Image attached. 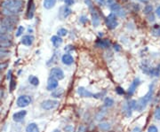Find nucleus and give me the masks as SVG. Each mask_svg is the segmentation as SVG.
I'll return each mask as SVG.
<instances>
[{
  "instance_id": "obj_9",
  "label": "nucleus",
  "mask_w": 160,
  "mask_h": 132,
  "mask_svg": "<svg viewBox=\"0 0 160 132\" xmlns=\"http://www.w3.org/2000/svg\"><path fill=\"white\" fill-rule=\"evenodd\" d=\"M57 106H58V101L52 100V99H46L41 103V107L45 110H52L53 108H55Z\"/></svg>"
},
{
  "instance_id": "obj_45",
  "label": "nucleus",
  "mask_w": 160,
  "mask_h": 132,
  "mask_svg": "<svg viewBox=\"0 0 160 132\" xmlns=\"http://www.w3.org/2000/svg\"><path fill=\"white\" fill-rule=\"evenodd\" d=\"M12 75H13V71L12 70H9V72L7 73V79L9 81L12 79Z\"/></svg>"
},
{
  "instance_id": "obj_47",
  "label": "nucleus",
  "mask_w": 160,
  "mask_h": 132,
  "mask_svg": "<svg viewBox=\"0 0 160 132\" xmlns=\"http://www.w3.org/2000/svg\"><path fill=\"white\" fill-rule=\"evenodd\" d=\"M114 49H115L116 52H119V51L121 50V48H120V45H119V44H115V45H114Z\"/></svg>"
},
{
  "instance_id": "obj_38",
  "label": "nucleus",
  "mask_w": 160,
  "mask_h": 132,
  "mask_svg": "<svg viewBox=\"0 0 160 132\" xmlns=\"http://www.w3.org/2000/svg\"><path fill=\"white\" fill-rule=\"evenodd\" d=\"M7 67H8V63H7V62H2V63H0V73H1L2 71H4Z\"/></svg>"
},
{
  "instance_id": "obj_13",
  "label": "nucleus",
  "mask_w": 160,
  "mask_h": 132,
  "mask_svg": "<svg viewBox=\"0 0 160 132\" xmlns=\"http://www.w3.org/2000/svg\"><path fill=\"white\" fill-rule=\"evenodd\" d=\"M110 44H111V43L109 39H99L95 43V45L98 48H102V49L109 48L110 46Z\"/></svg>"
},
{
  "instance_id": "obj_5",
  "label": "nucleus",
  "mask_w": 160,
  "mask_h": 132,
  "mask_svg": "<svg viewBox=\"0 0 160 132\" xmlns=\"http://www.w3.org/2000/svg\"><path fill=\"white\" fill-rule=\"evenodd\" d=\"M105 23L106 26L109 29H115L117 25H118V22H117L116 19V15L114 13H110L108 16L106 17L105 19Z\"/></svg>"
},
{
  "instance_id": "obj_44",
  "label": "nucleus",
  "mask_w": 160,
  "mask_h": 132,
  "mask_svg": "<svg viewBox=\"0 0 160 132\" xmlns=\"http://www.w3.org/2000/svg\"><path fill=\"white\" fill-rule=\"evenodd\" d=\"M105 93H106V92L104 91V92H102V93H101V92H100V93H97V94H93V98H102V96H103Z\"/></svg>"
},
{
  "instance_id": "obj_40",
  "label": "nucleus",
  "mask_w": 160,
  "mask_h": 132,
  "mask_svg": "<svg viewBox=\"0 0 160 132\" xmlns=\"http://www.w3.org/2000/svg\"><path fill=\"white\" fill-rule=\"evenodd\" d=\"M86 130H87L86 126H85V125H80L79 128H78V132H86Z\"/></svg>"
},
{
  "instance_id": "obj_18",
  "label": "nucleus",
  "mask_w": 160,
  "mask_h": 132,
  "mask_svg": "<svg viewBox=\"0 0 160 132\" xmlns=\"http://www.w3.org/2000/svg\"><path fill=\"white\" fill-rule=\"evenodd\" d=\"M61 61L64 65H67V66H69L71 64H73L74 62V59L73 57L69 54V53H66V54H64L62 57H61Z\"/></svg>"
},
{
  "instance_id": "obj_4",
  "label": "nucleus",
  "mask_w": 160,
  "mask_h": 132,
  "mask_svg": "<svg viewBox=\"0 0 160 132\" xmlns=\"http://www.w3.org/2000/svg\"><path fill=\"white\" fill-rule=\"evenodd\" d=\"M84 3H85V5L88 6L89 11L91 13L92 22H93V27L97 28L100 25V23H101V19H100V16H99V13L97 12V10L95 9L92 0H84Z\"/></svg>"
},
{
  "instance_id": "obj_24",
  "label": "nucleus",
  "mask_w": 160,
  "mask_h": 132,
  "mask_svg": "<svg viewBox=\"0 0 160 132\" xmlns=\"http://www.w3.org/2000/svg\"><path fill=\"white\" fill-rule=\"evenodd\" d=\"M29 82L30 84H32L33 86H37L39 84V79L35 75H29Z\"/></svg>"
},
{
  "instance_id": "obj_20",
  "label": "nucleus",
  "mask_w": 160,
  "mask_h": 132,
  "mask_svg": "<svg viewBox=\"0 0 160 132\" xmlns=\"http://www.w3.org/2000/svg\"><path fill=\"white\" fill-rule=\"evenodd\" d=\"M141 68L142 70V72L147 74V75H149L151 72V69L152 67H150V65H149V63L147 61V60H145V61H143L141 65Z\"/></svg>"
},
{
  "instance_id": "obj_17",
  "label": "nucleus",
  "mask_w": 160,
  "mask_h": 132,
  "mask_svg": "<svg viewBox=\"0 0 160 132\" xmlns=\"http://www.w3.org/2000/svg\"><path fill=\"white\" fill-rule=\"evenodd\" d=\"M78 93L82 98H92L93 96V94L91 92V91L87 90L86 89L84 88V87H78Z\"/></svg>"
},
{
  "instance_id": "obj_56",
  "label": "nucleus",
  "mask_w": 160,
  "mask_h": 132,
  "mask_svg": "<svg viewBox=\"0 0 160 132\" xmlns=\"http://www.w3.org/2000/svg\"><path fill=\"white\" fill-rule=\"evenodd\" d=\"M99 36H103V34H102L101 32H99Z\"/></svg>"
},
{
  "instance_id": "obj_27",
  "label": "nucleus",
  "mask_w": 160,
  "mask_h": 132,
  "mask_svg": "<svg viewBox=\"0 0 160 132\" xmlns=\"http://www.w3.org/2000/svg\"><path fill=\"white\" fill-rule=\"evenodd\" d=\"M10 55V52L7 49L0 48V59H4L5 57H8Z\"/></svg>"
},
{
  "instance_id": "obj_30",
  "label": "nucleus",
  "mask_w": 160,
  "mask_h": 132,
  "mask_svg": "<svg viewBox=\"0 0 160 132\" xmlns=\"http://www.w3.org/2000/svg\"><path fill=\"white\" fill-rule=\"evenodd\" d=\"M115 14H116V16H119V17H125L126 13H125V10H124L122 7H120V8L115 13Z\"/></svg>"
},
{
  "instance_id": "obj_52",
  "label": "nucleus",
  "mask_w": 160,
  "mask_h": 132,
  "mask_svg": "<svg viewBox=\"0 0 160 132\" xmlns=\"http://www.w3.org/2000/svg\"><path fill=\"white\" fill-rule=\"evenodd\" d=\"M154 16L153 15H151V16H149V19H148V21L149 22H154Z\"/></svg>"
},
{
  "instance_id": "obj_34",
  "label": "nucleus",
  "mask_w": 160,
  "mask_h": 132,
  "mask_svg": "<svg viewBox=\"0 0 160 132\" xmlns=\"http://www.w3.org/2000/svg\"><path fill=\"white\" fill-rule=\"evenodd\" d=\"M154 117L156 120L157 121H160V106H157L156 109H155V112H154Z\"/></svg>"
},
{
  "instance_id": "obj_14",
  "label": "nucleus",
  "mask_w": 160,
  "mask_h": 132,
  "mask_svg": "<svg viewBox=\"0 0 160 132\" xmlns=\"http://www.w3.org/2000/svg\"><path fill=\"white\" fill-rule=\"evenodd\" d=\"M57 87H58V80L50 76L47 81V87H46L47 90H53Z\"/></svg>"
},
{
  "instance_id": "obj_42",
  "label": "nucleus",
  "mask_w": 160,
  "mask_h": 132,
  "mask_svg": "<svg viewBox=\"0 0 160 132\" xmlns=\"http://www.w3.org/2000/svg\"><path fill=\"white\" fill-rule=\"evenodd\" d=\"M63 1H64V3L66 4V5H68V6H70V5L75 4V0H63Z\"/></svg>"
},
{
  "instance_id": "obj_48",
  "label": "nucleus",
  "mask_w": 160,
  "mask_h": 132,
  "mask_svg": "<svg viewBox=\"0 0 160 132\" xmlns=\"http://www.w3.org/2000/svg\"><path fill=\"white\" fill-rule=\"evenodd\" d=\"M96 2H97L100 5H104L105 3H106L105 0H96Z\"/></svg>"
},
{
  "instance_id": "obj_7",
  "label": "nucleus",
  "mask_w": 160,
  "mask_h": 132,
  "mask_svg": "<svg viewBox=\"0 0 160 132\" xmlns=\"http://www.w3.org/2000/svg\"><path fill=\"white\" fill-rule=\"evenodd\" d=\"M36 11V5L34 3V0H29V3L27 5V12H26V18L28 20L33 19Z\"/></svg>"
},
{
  "instance_id": "obj_33",
  "label": "nucleus",
  "mask_w": 160,
  "mask_h": 132,
  "mask_svg": "<svg viewBox=\"0 0 160 132\" xmlns=\"http://www.w3.org/2000/svg\"><path fill=\"white\" fill-rule=\"evenodd\" d=\"M9 88H10V91L12 92V91L14 90V89L16 88V83L15 81L12 78L10 80V83H9Z\"/></svg>"
},
{
  "instance_id": "obj_49",
  "label": "nucleus",
  "mask_w": 160,
  "mask_h": 132,
  "mask_svg": "<svg viewBox=\"0 0 160 132\" xmlns=\"http://www.w3.org/2000/svg\"><path fill=\"white\" fill-rule=\"evenodd\" d=\"M156 14H157V17L160 18V5H159V6L157 8V10H156Z\"/></svg>"
},
{
  "instance_id": "obj_1",
  "label": "nucleus",
  "mask_w": 160,
  "mask_h": 132,
  "mask_svg": "<svg viewBox=\"0 0 160 132\" xmlns=\"http://www.w3.org/2000/svg\"><path fill=\"white\" fill-rule=\"evenodd\" d=\"M3 8L2 13L5 16H13L19 14L22 11V0H4L1 4Z\"/></svg>"
},
{
  "instance_id": "obj_2",
  "label": "nucleus",
  "mask_w": 160,
  "mask_h": 132,
  "mask_svg": "<svg viewBox=\"0 0 160 132\" xmlns=\"http://www.w3.org/2000/svg\"><path fill=\"white\" fill-rule=\"evenodd\" d=\"M17 22H18V17L16 15L5 16L3 19H1L0 26H1V28L5 30V32L10 33L14 30Z\"/></svg>"
},
{
  "instance_id": "obj_29",
  "label": "nucleus",
  "mask_w": 160,
  "mask_h": 132,
  "mask_svg": "<svg viewBox=\"0 0 160 132\" xmlns=\"http://www.w3.org/2000/svg\"><path fill=\"white\" fill-rule=\"evenodd\" d=\"M99 127L101 130L107 131V130H109L110 129V124L109 123H100Z\"/></svg>"
},
{
  "instance_id": "obj_26",
  "label": "nucleus",
  "mask_w": 160,
  "mask_h": 132,
  "mask_svg": "<svg viewBox=\"0 0 160 132\" xmlns=\"http://www.w3.org/2000/svg\"><path fill=\"white\" fill-rule=\"evenodd\" d=\"M114 105V100L111 98H106L104 99V106L106 107H111Z\"/></svg>"
},
{
  "instance_id": "obj_32",
  "label": "nucleus",
  "mask_w": 160,
  "mask_h": 132,
  "mask_svg": "<svg viewBox=\"0 0 160 132\" xmlns=\"http://www.w3.org/2000/svg\"><path fill=\"white\" fill-rule=\"evenodd\" d=\"M24 27L23 26H19L18 27V28H17V31H16V33H15V36H17V37H19V36H20L21 35L23 34V32H24Z\"/></svg>"
},
{
  "instance_id": "obj_31",
  "label": "nucleus",
  "mask_w": 160,
  "mask_h": 132,
  "mask_svg": "<svg viewBox=\"0 0 160 132\" xmlns=\"http://www.w3.org/2000/svg\"><path fill=\"white\" fill-rule=\"evenodd\" d=\"M57 34H58V36H61H61H67V34H68V30H67L66 28H61L58 29Z\"/></svg>"
},
{
  "instance_id": "obj_11",
  "label": "nucleus",
  "mask_w": 160,
  "mask_h": 132,
  "mask_svg": "<svg viewBox=\"0 0 160 132\" xmlns=\"http://www.w3.org/2000/svg\"><path fill=\"white\" fill-rule=\"evenodd\" d=\"M72 13V10L69 8V6L68 5H62L61 6L60 10H59V18L61 20H64V19H66L68 18Z\"/></svg>"
},
{
  "instance_id": "obj_54",
  "label": "nucleus",
  "mask_w": 160,
  "mask_h": 132,
  "mask_svg": "<svg viewBox=\"0 0 160 132\" xmlns=\"http://www.w3.org/2000/svg\"><path fill=\"white\" fill-rule=\"evenodd\" d=\"M28 32L29 33V34H31V33H33V29H32V28H30V27L28 28Z\"/></svg>"
},
{
  "instance_id": "obj_46",
  "label": "nucleus",
  "mask_w": 160,
  "mask_h": 132,
  "mask_svg": "<svg viewBox=\"0 0 160 132\" xmlns=\"http://www.w3.org/2000/svg\"><path fill=\"white\" fill-rule=\"evenodd\" d=\"M107 3H108V5H110L112 4L117 3V0H107Z\"/></svg>"
},
{
  "instance_id": "obj_15",
  "label": "nucleus",
  "mask_w": 160,
  "mask_h": 132,
  "mask_svg": "<svg viewBox=\"0 0 160 132\" xmlns=\"http://www.w3.org/2000/svg\"><path fill=\"white\" fill-rule=\"evenodd\" d=\"M140 83H141L140 79H139V78H135L133 81V83L131 84L129 89H128V94H129L130 96H132L135 92V90H136L137 87L139 86V84H140Z\"/></svg>"
},
{
  "instance_id": "obj_16",
  "label": "nucleus",
  "mask_w": 160,
  "mask_h": 132,
  "mask_svg": "<svg viewBox=\"0 0 160 132\" xmlns=\"http://www.w3.org/2000/svg\"><path fill=\"white\" fill-rule=\"evenodd\" d=\"M34 36H31V35H26V36H23L22 38H21V44L23 45H26V46H30L32 45L34 42Z\"/></svg>"
},
{
  "instance_id": "obj_12",
  "label": "nucleus",
  "mask_w": 160,
  "mask_h": 132,
  "mask_svg": "<svg viewBox=\"0 0 160 132\" xmlns=\"http://www.w3.org/2000/svg\"><path fill=\"white\" fill-rule=\"evenodd\" d=\"M26 115H27V111L20 110V111H18L13 114V120L15 121V123H20V121H22L24 120Z\"/></svg>"
},
{
  "instance_id": "obj_19",
  "label": "nucleus",
  "mask_w": 160,
  "mask_h": 132,
  "mask_svg": "<svg viewBox=\"0 0 160 132\" xmlns=\"http://www.w3.org/2000/svg\"><path fill=\"white\" fill-rule=\"evenodd\" d=\"M51 42L53 45V47H55V48H58L61 46V44H62L63 42V40L61 36H53L51 37Z\"/></svg>"
},
{
  "instance_id": "obj_41",
  "label": "nucleus",
  "mask_w": 160,
  "mask_h": 132,
  "mask_svg": "<svg viewBox=\"0 0 160 132\" xmlns=\"http://www.w3.org/2000/svg\"><path fill=\"white\" fill-rule=\"evenodd\" d=\"M73 130H74V128L71 125H68L66 127H64V131H66V132H72Z\"/></svg>"
},
{
  "instance_id": "obj_8",
  "label": "nucleus",
  "mask_w": 160,
  "mask_h": 132,
  "mask_svg": "<svg viewBox=\"0 0 160 132\" xmlns=\"http://www.w3.org/2000/svg\"><path fill=\"white\" fill-rule=\"evenodd\" d=\"M13 42L7 35H0V48L8 49L12 47Z\"/></svg>"
},
{
  "instance_id": "obj_25",
  "label": "nucleus",
  "mask_w": 160,
  "mask_h": 132,
  "mask_svg": "<svg viewBox=\"0 0 160 132\" xmlns=\"http://www.w3.org/2000/svg\"><path fill=\"white\" fill-rule=\"evenodd\" d=\"M151 33L154 36H160V25H154L151 29Z\"/></svg>"
},
{
  "instance_id": "obj_50",
  "label": "nucleus",
  "mask_w": 160,
  "mask_h": 132,
  "mask_svg": "<svg viewBox=\"0 0 160 132\" xmlns=\"http://www.w3.org/2000/svg\"><path fill=\"white\" fill-rule=\"evenodd\" d=\"M132 132H141L140 127H135V128H133V129L132 130Z\"/></svg>"
},
{
  "instance_id": "obj_55",
  "label": "nucleus",
  "mask_w": 160,
  "mask_h": 132,
  "mask_svg": "<svg viewBox=\"0 0 160 132\" xmlns=\"http://www.w3.org/2000/svg\"><path fill=\"white\" fill-rule=\"evenodd\" d=\"M52 132H61V130H60V129H54V130H52Z\"/></svg>"
},
{
  "instance_id": "obj_35",
  "label": "nucleus",
  "mask_w": 160,
  "mask_h": 132,
  "mask_svg": "<svg viewBox=\"0 0 160 132\" xmlns=\"http://www.w3.org/2000/svg\"><path fill=\"white\" fill-rule=\"evenodd\" d=\"M79 22H80V23H82V24H85L87 22H88V19H87V17L85 16V15H82V16H80V18H79Z\"/></svg>"
},
{
  "instance_id": "obj_39",
  "label": "nucleus",
  "mask_w": 160,
  "mask_h": 132,
  "mask_svg": "<svg viewBox=\"0 0 160 132\" xmlns=\"http://www.w3.org/2000/svg\"><path fill=\"white\" fill-rule=\"evenodd\" d=\"M105 114H106V112L105 111H103L102 112V114H101V112H99V114L96 115V120H101V119H102L103 117H104V115H105Z\"/></svg>"
},
{
  "instance_id": "obj_53",
  "label": "nucleus",
  "mask_w": 160,
  "mask_h": 132,
  "mask_svg": "<svg viewBox=\"0 0 160 132\" xmlns=\"http://www.w3.org/2000/svg\"><path fill=\"white\" fill-rule=\"evenodd\" d=\"M4 95V90L2 89H0V98H1Z\"/></svg>"
},
{
  "instance_id": "obj_43",
  "label": "nucleus",
  "mask_w": 160,
  "mask_h": 132,
  "mask_svg": "<svg viewBox=\"0 0 160 132\" xmlns=\"http://www.w3.org/2000/svg\"><path fill=\"white\" fill-rule=\"evenodd\" d=\"M73 50H74V46L71 44H69L64 48V51H65V52H71V51H73Z\"/></svg>"
},
{
  "instance_id": "obj_57",
  "label": "nucleus",
  "mask_w": 160,
  "mask_h": 132,
  "mask_svg": "<svg viewBox=\"0 0 160 132\" xmlns=\"http://www.w3.org/2000/svg\"><path fill=\"white\" fill-rule=\"evenodd\" d=\"M110 132H114V131H110Z\"/></svg>"
},
{
  "instance_id": "obj_3",
  "label": "nucleus",
  "mask_w": 160,
  "mask_h": 132,
  "mask_svg": "<svg viewBox=\"0 0 160 132\" xmlns=\"http://www.w3.org/2000/svg\"><path fill=\"white\" fill-rule=\"evenodd\" d=\"M154 85L155 84L153 83L152 84L149 85V89L148 91L147 92V94L145 96H143L142 98H141L137 101L136 103V106H135V110L139 111V112H142L148 106V102L151 100L152 96H153V92H154Z\"/></svg>"
},
{
  "instance_id": "obj_23",
  "label": "nucleus",
  "mask_w": 160,
  "mask_h": 132,
  "mask_svg": "<svg viewBox=\"0 0 160 132\" xmlns=\"http://www.w3.org/2000/svg\"><path fill=\"white\" fill-rule=\"evenodd\" d=\"M63 89L60 88V89H56V90H53V91L52 92L51 96L53 98H61L63 95Z\"/></svg>"
},
{
  "instance_id": "obj_10",
  "label": "nucleus",
  "mask_w": 160,
  "mask_h": 132,
  "mask_svg": "<svg viewBox=\"0 0 160 132\" xmlns=\"http://www.w3.org/2000/svg\"><path fill=\"white\" fill-rule=\"evenodd\" d=\"M50 76L55 78L56 80H62L64 78V72L60 67H52L50 70Z\"/></svg>"
},
{
  "instance_id": "obj_37",
  "label": "nucleus",
  "mask_w": 160,
  "mask_h": 132,
  "mask_svg": "<svg viewBox=\"0 0 160 132\" xmlns=\"http://www.w3.org/2000/svg\"><path fill=\"white\" fill-rule=\"evenodd\" d=\"M148 132H158V129L155 125H150L148 129Z\"/></svg>"
},
{
  "instance_id": "obj_36",
  "label": "nucleus",
  "mask_w": 160,
  "mask_h": 132,
  "mask_svg": "<svg viewBox=\"0 0 160 132\" xmlns=\"http://www.w3.org/2000/svg\"><path fill=\"white\" fill-rule=\"evenodd\" d=\"M116 92L118 95H123V94H125V90H124V89L122 87L118 86V87L116 88Z\"/></svg>"
},
{
  "instance_id": "obj_21",
  "label": "nucleus",
  "mask_w": 160,
  "mask_h": 132,
  "mask_svg": "<svg viewBox=\"0 0 160 132\" xmlns=\"http://www.w3.org/2000/svg\"><path fill=\"white\" fill-rule=\"evenodd\" d=\"M56 2H57V0H44V2H43V5H44V7L46 9L50 10V9L54 7Z\"/></svg>"
},
{
  "instance_id": "obj_6",
  "label": "nucleus",
  "mask_w": 160,
  "mask_h": 132,
  "mask_svg": "<svg viewBox=\"0 0 160 132\" xmlns=\"http://www.w3.org/2000/svg\"><path fill=\"white\" fill-rule=\"evenodd\" d=\"M32 102V98L29 95H21L17 98L16 104L19 107H26Z\"/></svg>"
},
{
  "instance_id": "obj_28",
  "label": "nucleus",
  "mask_w": 160,
  "mask_h": 132,
  "mask_svg": "<svg viewBox=\"0 0 160 132\" xmlns=\"http://www.w3.org/2000/svg\"><path fill=\"white\" fill-rule=\"evenodd\" d=\"M152 10H153V6H152L151 5H147L144 7V9H143V13H144V14L148 15V14L151 13Z\"/></svg>"
},
{
  "instance_id": "obj_22",
  "label": "nucleus",
  "mask_w": 160,
  "mask_h": 132,
  "mask_svg": "<svg viewBox=\"0 0 160 132\" xmlns=\"http://www.w3.org/2000/svg\"><path fill=\"white\" fill-rule=\"evenodd\" d=\"M26 132H40V130H39V128L37 123H31L27 126Z\"/></svg>"
},
{
  "instance_id": "obj_51",
  "label": "nucleus",
  "mask_w": 160,
  "mask_h": 132,
  "mask_svg": "<svg viewBox=\"0 0 160 132\" xmlns=\"http://www.w3.org/2000/svg\"><path fill=\"white\" fill-rule=\"evenodd\" d=\"M139 1L142 2V3H144V4H147V3H148L149 1H150V0H139Z\"/></svg>"
}]
</instances>
